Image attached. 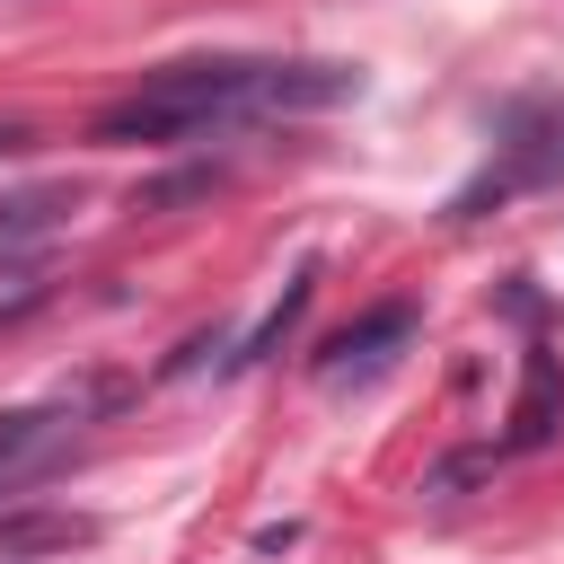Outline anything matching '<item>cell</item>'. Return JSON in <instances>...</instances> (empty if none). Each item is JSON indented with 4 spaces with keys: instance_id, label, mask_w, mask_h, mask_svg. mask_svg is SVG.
Masks as SVG:
<instances>
[{
    "instance_id": "277c9868",
    "label": "cell",
    "mask_w": 564,
    "mask_h": 564,
    "mask_svg": "<svg viewBox=\"0 0 564 564\" xmlns=\"http://www.w3.org/2000/svg\"><path fill=\"white\" fill-rule=\"evenodd\" d=\"M405 344H414V300H379L370 317H352V326L326 344L317 388H361V379H379V370H388Z\"/></svg>"
},
{
    "instance_id": "5b68a950",
    "label": "cell",
    "mask_w": 564,
    "mask_h": 564,
    "mask_svg": "<svg viewBox=\"0 0 564 564\" xmlns=\"http://www.w3.org/2000/svg\"><path fill=\"white\" fill-rule=\"evenodd\" d=\"M555 423H564V388H555V361H546V352H529V388H520V405H511V432H502V449H538Z\"/></svg>"
},
{
    "instance_id": "6da1fadb",
    "label": "cell",
    "mask_w": 564,
    "mask_h": 564,
    "mask_svg": "<svg viewBox=\"0 0 564 564\" xmlns=\"http://www.w3.org/2000/svg\"><path fill=\"white\" fill-rule=\"evenodd\" d=\"M352 88H361V70H344V62L212 53V62H167L141 88H123L115 106H97L88 141H106V150H176V141H203V132H229V123H256V115L344 106Z\"/></svg>"
},
{
    "instance_id": "8992f818",
    "label": "cell",
    "mask_w": 564,
    "mask_h": 564,
    "mask_svg": "<svg viewBox=\"0 0 564 564\" xmlns=\"http://www.w3.org/2000/svg\"><path fill=\"white\" fill-rule=\"evenodd\" d=\"M88 538V520H70V511H35V520H0V564H18V555H70Z\"/></svg>"
},
{
    "instance_id": "3957f363",
    "label": "cell",
    "mask_w": 564,
    "mask_h": 564,
    "mask_svg": "<svg viewBox=\"0 0 564 564\" xmlns=\"http://www.w3.org/2000/svg\"><path fill=\"white\" fill-rule=\"evenodd\" d=\"M546 176H564V106H520L511 123H502V167L485 176V185H467L458 194V220L494 194H520V185H546Z\"/></svg>"
},
{
    "instance_id": "7a4b0ae2",
    "label": "cell",
    "mask_w": 564,
    "mask_h": 564,
    "mask_svg": "<svg viewBox=\"0 0 564 564\" xmlns=\"http://www.w3.org/2000/svg\"><path fill=\"white\" fill-rule=\"evenodd\" d=\"M97 405H106V397H53V405H18V414H0V494L35 485V476L79 441V423H88Z\"/></svg>"
}]
</instances>
